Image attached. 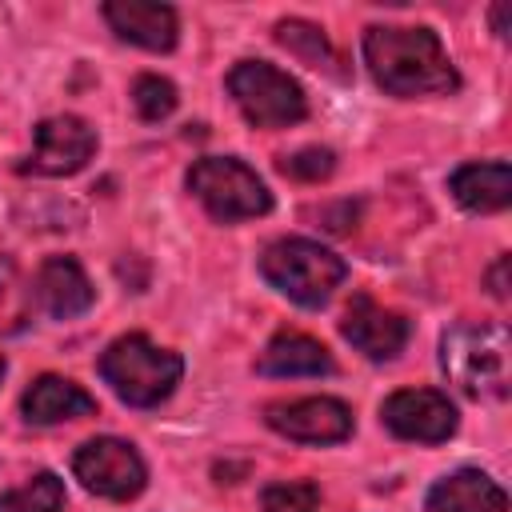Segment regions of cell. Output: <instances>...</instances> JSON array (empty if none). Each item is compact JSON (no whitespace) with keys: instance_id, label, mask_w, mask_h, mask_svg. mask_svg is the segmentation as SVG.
<instances>
[{"instance_id":"6da1fadb","label":"cell","mask_w":512,"mask_h":512,"mask_svg":"<svg viewBox=\"0 0 512 512\" xmlns=\"http://www.w3.org/2000/svg\"><path fill=\"white\" fill-rule=\"evenodd\" d=\"M364 64L388 96H436L460 88V76L432 28H368Z\"/></svg>"},{"instance_id":"7a4b0ae2","label":"cell","mask_w":512,"mask_h":512,"mask_svg":"<svg viewBox=\"0 0 512 512\" xmlns=\"http://www.w3.org/2000/svg\"><path fill=\"white\" fill-rule=\"evenodd\" d=\"M444 376L468 400H508L512 344L504 324H456L440 340Z\"/></svg>"},{"instance_id":"3957f363","label":"cell","mask_w":512,"mask_h":512,"mask_svg":"<svg viewBox=\"0 0 512 512\" xmlns=\"http://www.w3.org/2000/svg\"><path fill=\"white\" fill-rule=\"evenodd\" d=\"M100 376L112 384V392L132 408H156L172 396V388L184 376V360L160 344H152L144 332H128L112 340L100 356Z\"/></svg>"},{"instance_id":"277c9868","label":"cell","mask_w":512,"mask_h":512,"mask_svg":"<svg viewBox=\"0 0 512 512\" xmlns=\"http://www.w3.org/2000/svg\"><path fill=\"white\" fill-rule=\"evenodd\" d=\"M260 272L272 288H280L288 300L304 304V308H320L332 300V292L344 284L348 276V264L328 252L324 244L316 240H304V236H284V240H272L260 256Z\"/></svg>"},{"instance_id":"5b68a950","label":"cell","mask_w":512,"mask_h":512,"mask_svg":"<svg viewBox=\"0 0 512 512\" xmlns=\"http://www.w3.org/2000/svg\"><path fill=\"white\" fill-rule=\"evenodd\" d=\"M188 192L220 224L252 220V216H264L272 208V192L264 188V180L248 164H240L232 156H204V160H196L188 168Z\"/></svg>"},{"instance_id":"8992f818","label":"cell","mask_w":512,"mask_h":512,"mask_svg":"<svg viewBox=\"0 0 512 512\" xmlns=\"http://www.w3.org/2000/svg\"><path fill=\"white\" fill-rule=\"evenodd\" d=\"M228 92L244 120L256 128H288L308 116L304 88L268 60H240L228 72Z\"/></svg>"},{"instance_id":"52a82bcc","label":"cell","mask_w":512,"mask_h":512,"mask_svg":"<svg viewBox=\"0 0 512 512\" xmlns=\"http://www.w3.org/2000/svg\"><path fill=\"white\" fill-rule=\"evenodd\" d=\"M72 472L88 492H96L104 500H132L148 484V468H144L140 452L116 436L84 440L72 456Z\"/></svg>"},{"instance_id":"ba28073f","label":"cell","mask_w":512,"mask_h":512,"mask_svg":"<svg viewBox=\"0 0 512 512\" xmlns=\"http://www.w3.org/2000/svg\"><path fill=\"white\" fill-rule=\"evenodd\" d=\"M380 420L392 436L416 440V444H440L456 432V408L436 388H404L392 392L380 408Z\"/></svg>"},{"instance_id":"9c48e42d","label":"cell","mask_w":512,"mask_h":512,"mask_svg":"<svg viewBox=\"0 0 512 512\" xmlns=\"http://www.w3.org/2000/svg\"><path fill=\"white\" fill-rule=\"evenodd\" d=\"M96 152V132L80 116H48L36 124L32 156L20 164V172L36 176H72L80 172Z\"/></svg>"},{"instance_id":"30bf717a","label":"cell","mask_w":512,"mask_h":512,"mask_svg":"<svg viewBox=\"0 0 512 512\" xmlns=\"http://www.w3.org/2000/svg\"><path fill=\"white\" fill-rule=\"evenodd\" d=\"M268 428L300 444H340L352 436V408L336 396H304L292 404H268Z\"/></svg>"},{"instance_id":"8fae6325","label":"cell","mask_w":512,"mask_h":512,"mask_svg":"<svg viewBox=\"0 0 512 512\" xmlns=\"http://www.w3.org/2000/svg\"><path fill=\"white\" fill-rule=\"evenodd\" d=\"M340 332L368 360H392V356L404 352L412 328H408V320L400 312H388L368 296H352V304H348V312L340 320Z\"/></svg>"},{"instance_id":"7c38bea8","label":"cell","mask_w":512,"mask_h":512,"mask_svg":"<svg viewBox=\"0 0 512 512\" xmlns=\"http://www.w3.org/2000/svg\"><path fill=\"white\" fill-rule=\"evenodd\" d=\"M104 20L112 24V32L136 48L148 52H168L176 48L180 24L176 12L168 4H148V0H108L104 4Z\"/></svg>"},{"instance_id":"4fadbf2b","label":"cell","mask_w":512,"mask_h":512,"mask_svg":"<svg viewBox=\"0 0 512 512\" xmlns=\"http://www.w3.org/2000/svg\"><path fill=\"white\" fill-rule=\"evenodd\" d=\"M32 296L40 300V308L56 320H68V316H80L92 308L96 292H92V280L84 276V268L72 260V256H48L36 272V288Z\"/></svg>"},{"instance_id":"5bb4252c","label":"cell","mask_w":512,"mask_h":512,"mask_svg":"<svg viewBox=\"0 0 512 512\" xmlns=\"http://www.w3.org/2000/svg\"><path fill=\"white\" fill-rule=\"evenodd\" d=\"M424 512H508V492L488 472L460 468L428 488Z\"/></svg>"},{"instance_id":"9a60e30c","label":"cell","mask_w":512,"mask_h":512,"mask_svg":"<svg viewBox=\"0 0 512 512\" xmlns=\"http://www.w3.org/2000/svg\"><path fill=\"white\" fill-rule=\"evenodd\" d=\"M28 424H64L96 412V396L64 376H36L20 400Z\"/></svg>"},{"instance_id":"2e32d148","label":"cell","mask_w":512,"mask_h":512,"mask_svg":"<svg viewBox=\"0 0 512 512\" xmlns=\"http://www.w3.org/2000/svg\"><path fill=\"white\" fill-rule=\"evenodd\" d=\"M260 376H328L332 372V356L320 340L304 336V332H280L268 340V348L256 360Z\"/></svg>"},{"instance_id":"e0dca14e","label":"cell","mask_w":512,"mask_h":512,"mask_svg":"<svg viewBox=\"0 0 512 512\" xmlns=\"http://www.w3.org/2000/svg\"><path fill=\"white\" fill-rule=\"evenodd\" d=\"M452 196L468 212H500L512 200V168L504 160L492 164H460L448 180Z\"/></svg>"},{"instance_id":"ac0fdd59","label":"cell","mask_w":512,"mask_h":512,"mask_svg":"<svg viewBox=\"0 0 512 512\" xmlns=\"http://www.w3.org/2000/svg\"><path fill=\"white\" fill-rule=\"evenodd\" d=\"M32 316V284L24 280L20 264L0 252V336H12Z\"/></svg>"},{"instance_id":"d6986e66","label":"cell","mask_w":512,"mask_h":512,"mask_svg":"<svg viewBox=\"0 0 512 512\" xmlns=\"http://www.w3.org/2000/svg\"><path fill=\"white\" fill-rule=\"evenodd\" d=\"M276 44L288 48L292 56H300L308 68L336 72V68H332V64H336V52H332L328 36H324L316 24H308V20H280V24H276Z\"/></svg>"},{"instance_id":"ffe728a7","label":"cell","mask_w":512,"mask_h":512,"mask_svg":"<svg viewBox=\"0 0 512 512\" xmlns=\"http://www.w3.org/2000/svg\"><path fill=\"white\" fill-rule=\"evenodd\" d=\"M64 508V480L56 472H36L28 484L0 492V512H60Z\"/></svg>"},{"instance_id":"44dd1931","label":"cell","mask_w":512,"mask_h":512,"mask_svg":"<svg viewBox=\"0 0 512 512\" xmlns=\"http://www.w3.org/2000/svg\"><path fill=\"white\" fill-rule=\"evenodd\" d=\"M176 84L172 80H164V76H136V84H132V104H136V112H140V120H148V124H156V120H164V116H172V108H176Z\"/></svg>"},{"instance_id":"7402d4cb","label":"cell","mask_w":512,"mask_h":512,"mask_svg":"<svg viewBox=\"0 0 512 512\" xmlns=\"http://www.w3.org/2000/svg\"><path fill=\"white\" fill-rule=\"evenodd\" d=\"M320 488L312 480H288V484H268L260 496V512H316Z\"/></svg>"},{"instance_id":"603a6c76","label":"cell","mask_w":512,"mask_h":512,"mask_svg":"<svg viewBox=\"0 0 512 512\" xmlns=\"http://www.w3.org/2000/svg\"><path fill=\"white\" fill-rule=\"evenodd\" d=\"M332 168H336V156L328 148H300V152L280 160V172L292 176V180H304V184H316V180L332 176Z\"/></svg>"},{"instance_id":"cb8c5ba5","label":"cell","mask_w":512,"mask_h":512,"mask_svg":"<svg viewBox=\"0 0 512 512\" xmlns=\"http://www.w3.org/2000/svg\"><path fill=\"white\" fill-rule=\"evenodd\" d=\"M504 272H508V256H500V260L492 264V272H488V284H492V296H496V300H508V280H504Z\"/></svg>"},{"instance_id":"d4e9b609","label":"cell","mask_w":512,"mask_h":512,"mask_svg":"<svg viewBox=\"0 0 512 512\" xmlns=\"http://www.w3.org/2000/svg\"><path fill=\"white\" fill-rule=\"evenodd\" d=\"M4 368H8V364H4V356H0V380H4Z\"/></svg>"}]
</instances>
